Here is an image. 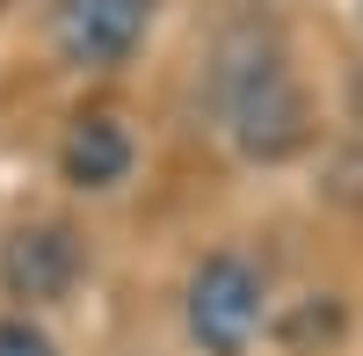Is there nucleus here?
<instances>
[{
	"label": "nucleus",
	"mask_w": 363,
	"mask_h": 356,
	"mask_svg": "<svg viewBox=\"0 0 363 356\" xmlns=\"http://www.w3.org/2000/svg\"><path fill=\"white\" fill-rule=\"evenodd\" d=\"M0 356H58V349L29 313H15V320H0Z\"/></svg>",
	"instance_id": "423d86ee"
},
{
	"label": "nucleus",
	"mask_w": 363,
	"mask_h": 356,
	"mask_svg": "<svg viewBox=\"0 0 363 356\" xmlns=\"http://www.w3.org/2000/svg\"><path fill=\"white\" fill-rule=\"evenodd\" d=\"M58 167H66V182H80V189H116L131 174L124 124H116V116H80L66 131V145H58Z\"/></svg>",
	"instance_id": "39448f33"
},
{
	"label": "nucleus",
	"mask_w": 363,
	"mask_h": 356,
	"mask_svg": "<svg viewBox=\"0 0 363 356\" xmlns=\"http://www.w3.org/2000/svg\"><path fill=\"white\" fill-rule=\"evenodd\" d=\"M182 320H189V342L203 356H247V342L262 335V277H255V262L203 255L196 277H189V299H182Z\"/></svg>",
	"instance_id": "f03ea898"
},
{
	"label": "nucleus",
	"mask_w": 363,
	"mask_h": 356,
	"mask_svg": "<svg viewBox=\"0 0 363 356\" xmlns=\"http://www.w3.org/2000/svg\"><path fill=\"white\" fill-rule=\"evenodd\" d=\"M225 116H233V138L247 160H284L306 145V95H298V80L284 73V58L255 44L247 58L225 51Z\"/></svg>",
	"instance_id": "f257e3e1"
},
{
	"label": "nucleus",
	"mask_w": 363,
	"mask_h": 356,
	"mask_svg": "<svg viewBox=\"0 0 363 356\" xmlns=\"http://www.w3.org/2000/svg\"><path fill=\"white\" fill-rule=\"evenodd\" d=\"M80 233L73 226H22L15 240H8V262H0V277H8L15 299L29 306H51V299H66V291L80 284Z\"/></svg>",
	"instance_id": "20e7f679"
},
{
	"label": "nucleus",
	"mask_w": 363,
	"mask_h": 356,
	"mask_svg": "<svg viewBox=\"0 0 363 356\" xmlns=\"http://www.w3.org/2000/svg\"><path fill=\"white\" fill-rule=\"evenodd\" d=\"M145 22H153V0H58L51 37L73 66H124Z\"/></svg>",
	"instance_id": "7ed1b4c3"
}]
</instances>
